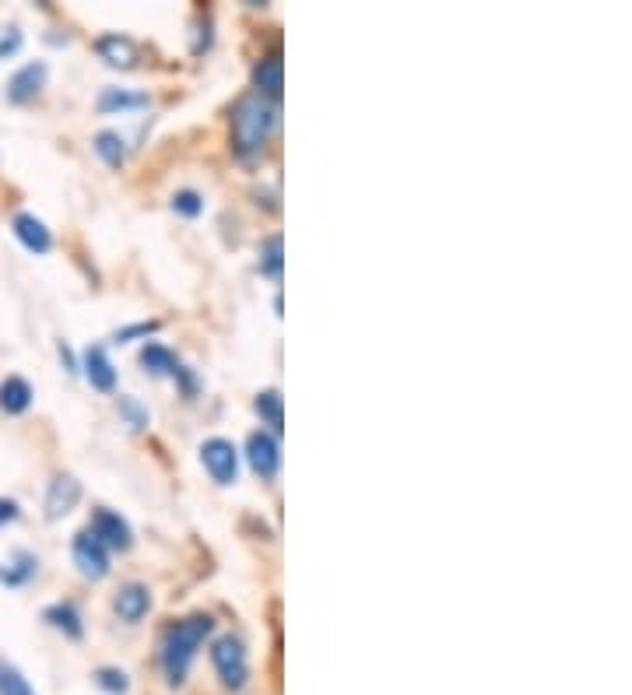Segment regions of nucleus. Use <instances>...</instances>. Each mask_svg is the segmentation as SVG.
Segmentation results:
<instances>
[{"instance_id":"f257e3e1","label":"nucleus","mask_w":632,"mask_h":695,"mask_svg":"<svg viewBox=\"0 0 632 695\" xmlns=\"http://www.w3.org/2000/svg\"><path fill=\"white\" fill-rule=\"evenodd\" d=\"M215 629L211 615H187L180 622H169L162 639H158V664L166 671L169 685H183V678L190 674L197 650L204 646V639Z\"/></svg>"},{"instance_id":"f03ea898","label":"nucleus","mask_w":632,"mask_h":695,"mask_svg":"<svg viewBox=\"0 0 632 695\" xmlns=\"http://www.w3.org/2000/svg\"><path fill=\"white\" fill-rule=\"evenodd\" d=\"M278 130V106L260 95H243L232 109V151L239 158H253L267 148Z\"/></svg>"},{"instance_id":"7ed1b4c3","label":"nucleus","mask_w":632,"mask_h":695,"mask_svg":"<svg viewBox=\"0 0 632 695\" xmlns=\"http://www.w3.org/2000/svg\"><path fill=\"white\" fill-rule=\"evenodd\" d=\"M211 664H215L218 678L225 688L239 692L250 681V660H246V646L239 636H222L211 643Z\"/></svg>"},{"instance_id":"20e7f679","label":"nucleus","mask_w":632,"mask_h":695,"mask_svg":"<svg viewBox=\"0 0 632 695\" xmlns=\"http://www.w3.org/2000/svg\"><path fill=\"white\" fill-rule=\"evenodd\" d=\"M201 464L218 485H232L239 478V450L222 436H211L201 443Z\"/></svg>"},{"instance_id":"39448f33","label":"nucleus","mask_w":632,"mask_h":695,"mask_svg":"<svg viewBox=\"0 0 632 695\" xmlns=\"http://www.w3.org/2000/svg\"><path fill=\"white\" fill-rule=\"evenodd\" d=\"M88 531L106 545V552H127V548L134 545V531H130V524L120 513H113V509H95L92 527H88Z\"/></svg>"},{"instance_id":"423d86ee","label":"nucleus","mask_w":632,"mask_h":695,"mask_svg":"<svg viewBox=\"0 0 632 695\" xmlns=\"http://www.w3.org/2000/svg\"><path fill=\"white\" fill-rule=\"evenodd\" d=\"M246 460H250V467L260 474V481H271L274 474L281 471L278 439H274L271 432H264V429L250 432V439H246Z\"/></svg>"},{"instance_id":"0eeeda50","label":"nucleus","mask_w":632,"mask_h":695,"mask_svg":"<svg viewBox=\"0 0 632 695\" xmlns=\"http://www.w3.org/2000/svg\"><path fill=\"white\" fill-rule=\"evenodd\" d=\"M71 552H74V562H78L81 576H88V580H102V576L109 573V552L92 531L74 534Z\"/></svg>"},{"instance_id":"6e6552de","label":"nucleus","mask_w":632,"mask_h":695,"mask_svg":"<svg viewBox=\"0 0 632 695\" xmlns=\"http://www.w3.org/2000/svg\"><path fill=\"white\" fill-rule=\"evenodd\" d=\"M281 88H285V60H281L278 50H271L267 57L257 60V67H253V95H260V99L278 106Z\"/></svg>"},{"instance_id":"1a4fd4ad","label":"nucleus","mask_w":632,"mask_h":695,"mask_svg":"<svg viewBox=\"0 0 632 695\" xmlns=\"http://www.w3.org/2000/svg\"><path fill=\"white\" fill-rule=\"evenodd\" d=\"M46 78H50V67H46L43 60H32V64L18 67V71L11 74L8 88H4V92H8V102H15V106L32 102L46 88Z\"/></svg>"},{"instance_id":"9d476101","label":"nucleus","mask_w":632,"mask_h":695,"mask_svg":"<svg viewBox=\"0 0 632 695\" xmlns=\"http://www.w3.org/2000/svg\"><path fill=\"white\" fill-rule=\"evenodd\" d=\"M81 369H85V380L92 383V390H99V394L116 390V366L102 344H88L85 355H81Z\"/></svg>"},{"instance_id":"9b49d317","label":"nucleus","mask_w":632,"mask_h":695,"mask_svg":"<svg viewBox=\"0 0 632 695\" xmlns=\"http://www.w3.org/2000/svg\"><path fill=\"white\" fill-rule=\"evenodd\" d=\"M11 232H15L18 243H22L29 253H36V257H43V253L53 250V232L46 229L43 218L29 215V211H22V215L11 218Z\"/></svg>"},{"instance_id":"f8f14e48","label":"nucleus","mask_w":632,"mask_h":695,"mask_svg":"<svg viewBox=\"0 0 632 695\" xmlns=\"http://www.w3.org/2000/svg\"><path fill=\"white\" fill-rule=\"evenodd\" d=\"M81 499V481L74 474H57L50 481V492H46V520H60L67 516Z\"/></svg>"},{"instance_id":"ddd939ff","label":"nucleus","mask_w":632,"mask_h":695,"mask_svg":"<svg viewBox=\"0 0 632 695\" xmlns=\"http://www.w3.org/2000/svg\"><path fill=\"white\" fill-rule=\"evenodd\" d=\"M113 608L127 625H137L151 611V590L144 587V583H123V587L116 590Z\"/></svg>"},{"instance_id":"4468645a","label":"nucleus","mask_w":632,"mask_h":695,"mask_svg":"<svg viewBox=\"0 0 632 695\" xmlns=\"http://www.w3.org/2000/svg\"><path fill=\"white\" fill-rule=\"evenodd\" d=\"M148 92H137V88H102L99 99H95V106H99V113H120V109H144L148 106Z\"/></svg>"},{"instance_id":"2eb2a0df","label":"nucleus","mask_w":632,"mask_h":695,"mask_svg":"<svg viewBox=\"0 0 632 695\" xmlns=\"http://www.w3.org/2000/svg\"><path fill=\"white\" fill-rule=\"evenodd\" d=\"M95 50H99V57L106 60L109 67H134L137 64L134 39L120 36V32H113V36H102L99 43H95Z\"/></svg>"},{"instance_id":"dca6fc26","label":"nucleus","mask_w":632,"mask_h":695,"mask_svg":"<svg viewBox=\"0 0 632 695\" xmlns=\"http://www.w3.org/2000/svg\"><path fill=\"white\" fill-rule=\"evenodd\" d=\"M43 618H46V622H50L57 632H64L67 639H81V636H85V622H81L78 604H71V601L50 604V608L43 611Z\"/></svg>"},{"instance_id":"f3484780","label":"nucleus","mask_w":632,"mask_h":695,"mask_svg":"<svg viewBox=\"0 0 632 695\" xmlns=\"http://www.w3.org/2000/svg\"><path fill=\"white\" fill-rule=\"evenodd\" d=\"M32 397L36 394L22 376H8L0 383V411H8V415H25L32 408Z\"/></svg>"},{"instance_id":"a211bd4d","label":"nucleus","mask_w":632,"mask_h":695,"mask_svg":"<svg viewBox=\"0 0 632 695\" xmlns=\"http://www.w3.org/2000/svg\"><path fill=\"white\" fill-rule=\"evenodd\" d=\"M141 366H144V373H151V376H173L176 369H180V359L169 352L166 344L148 341L141 348Z\"/></svg>"},{"instance_id":"6ab92c4d","label":"nucleus","mask_w":632,"mask_h":695,"mask_svg":"<svg viewBox=\"0 0 632 695\" xmlns=\"http://www.w3.org/2000/svg\"><path fill=\"white\" fill-rule=\"evenodd\" d=\"M92 148H95V155L109 165V169H120V165L127 162V141H123L116 130H99V134H95V141H92Z\"/></svg>"},{"instance_id":"aec40b11","label":"nucleus","mask_w":632,"mask_h":695,"mask_svg":"<svg viewBox=\"0 0 632 695\" xmlns=\"http://www.w3.org/2000/svg\"><path fill=\"white\" fill-rule=\"evenodd\" d=\"M257 264H260V274H267V278L278 281L281 278V267H285V243H281V236H267L264 243H260L257 250Z\"/></svg>"},{"instance_id":"412c9836","label":"nucleus","mask_w":632,"mask_h":695,"mask_svg":"<svg viewBox=\"0 0 632 695\" xmlns=\"http://www.w3.org/2000/svg\"><path fill=\"white\" fill-rule=\"evenodd\" d=\"M253 408H257V415L264 418V425L271 429V436H278V432H281V418H285V404H281L278 390H260L257 401H253Z\"/></svg>"},{"instance_id":"4be33fe9","label":"nucleus","mask_w":632,"mask_h":695,"mask_svg":"<svg viewBox=\"0 0 632 695\" xmlns=\"http://www.w3.org/2000/svg\"><path fill=\"white\" fill-rule=\"evenodd\" d=\"M36 569H39V559H36V555L18 552L15 559H11V566L0 569V580L8 583V587H22V583H29L32 576H36Z\"/></svg>"},{"instance_id":"5701e85b","label":"nucleus","mask_w":632,"mask_h":695,"mask_svg":"<svg viewBox=\"0 0 632 695\" xmlns=\"http://www.w3.org/2000/svg\"><path fill=\"white\" fill-rule=\"evenodd\" d=\"M0 695H36V692H32V685L25 681V674L15 664L0 660Z\"/></svg>"},{"instance_id":"b1692460","label":"nucleus","mask_w":632,"mask_h":695,"mask_svg":"<svg viewBox=\"0 0 632 695\" xmlns=\"http://www.w3.org/2000/svg\"><path fill=\"white\" fill-rule=\"evenodd\" d=\"M95 685L109 695H127L130 692V678L120 671V667H99V671H95Z\"/></svg>"},{"instance_id":"393cba45","label":"nucleus","mask_w":632,"mask_h":695,"mask_svg":"<svg viewBox=\"0 0 632 695\" xmlns=\"http://www.w3.org/2000/svg\"><path fill=\"white\" fill-rule=\"evenodd\" d=\"M169 204H173V211L183 218H197L204 211V197L197 194V190H176Z\"/></svg>"},{"instance_id":"a878e982","label":"nucleus","mask_w":632,"mask_h":695,"mask_svg":"<svg viewBox=\"0 0 632 695\" xmlns=\"http://www.w3.org/2000/svg\"><path fill=\"white\" fill-rule=\"evenodd\" d=\"M116 408H120V415L127 418L130 429H144V425H148V408H144L137 397H120V404H116Z\"/></svg>"},{"instance_id":"bb28decb","label":"nucleus","mask_w":632,"mask_h":695,"mask_svg":"<svg viewBox=\"0 0 632 695\" xmlns=\"http://www.w3.org/2000/svg\"><path fill=\"white\" fill-rule=\"evenodd\" d=\"M18 50H22V32H18V29L0 32V60H11Z\"/></svg>"},{"instance_id":"cd10ccee","label":"nucleus","mask_w":632,"mask_h":695,"mask_svg":"<svg viewBox=\"0 0 632 695\" xmlns=\"http://www.w3.org/2000/svg\"><path fill=\"white\" fill-rule=\"evenodd\" d=\"M158 330V323L151 320V323H134V327H123V330H116V341L120 344H127L130 337H148V334H155Z\"/></svg>"},{"instance_id":"c85d7f7f","label":"nucleus","mask_w":632,"mask_h":695,"mask_svg":"<svg viewBox=\"0 0 632 695\" xmlns=\"http://www.w3.org/2000/svg\"><path fill=\"white\" fill-rule=\"evenodd\" d=\"M11 520H18V502L0 499V524H11Z\"/></svg>"}]
</instances>
